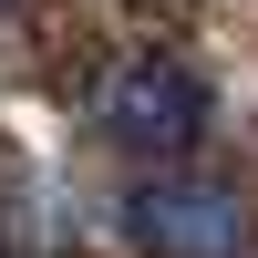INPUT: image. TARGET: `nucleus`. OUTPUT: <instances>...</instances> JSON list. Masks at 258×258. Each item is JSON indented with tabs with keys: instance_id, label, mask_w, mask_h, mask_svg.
<instances>
[{
	"instance_id": "2",
	"label": "nucleus",
	"mask_w": 258,
	"mask_h": 258,
	"mask_svg": "<svg viewBox=\"0 0 258 258\" xmlns=\"http://www.w3.org/2000/svg\"><path fill=\"white\" fill-rule=\"evenodd\" d=\"M135 238L145 258H248V197L217 176H155L135 186Z\"/></svg>"
},
{
	"instance_id": "3",
	"label": "nucleus",
	"mask_w": 258,
	"mask_h": 258,
	"mask_svg": "<svg viewBox=\"0 0 258 258\" xmlns=\"http://www.w3.org/2000/svg\"><path fill=\"white\" fill-rule=\"evenodd\" d=\"M0 11H11V0H0Z\"/></svg>"
},
{
	"instance_id": "1",
	"label": "nucleus",
	"mask_w": 258,
	"mask_h": 258,
	"mask_svg": "<svg viewBox=\"0 0 258 258\" xmlns=\"http://www.w3.org/2000/svg\"><path fill=\"white\" fill-rule=\"evenodd\" d=\"M93 124L103 145H124V155H186V145L207 135V83L186 73V62H114V73L93 83Z\"/></svg>"
}]
</instances>
